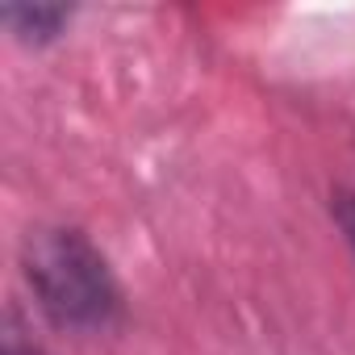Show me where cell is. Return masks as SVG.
Returning <instances> with one entry per match:
<instances>
[{
	"label": "cell",
	"instance_id": "6da1fadb",
	"mask_svg": "<svg viewBox=\"0 0 355 355\" xmlns=\"http://www.w3.org/2000/svg\"><path fill=\"white\" fill-rule=\"evenodd\" d=\"M21 272L42 305V313L71 334H101L121 318V288L109 259L92 247L84 230L42 226L30 230L21 247Z\"/></svg>",
	"mask_w": 355,
	"mask_h": 355
},
{
	"label": "cell",
	"instance_id": "7a4b0ae2",
	"mask_svg": "<svg viewBox=\"0 0 355 355\" xmlns=\"http://www.w3.org/2000/svg\"><path fill=\"white\" fill-rule=\"evenodd\" d=\"M67 17H71V9H63V5H5L0 9V21H5L21 42H34V46L59 38Z\"/></svg>",
	"mask_w": 355,
	"mask_h": 355
},
{
	"label": "cell",
	"instance_id": "3957f363",
	"mask_svg": "<svg viewBox=\"0 0 355 355\" xmlns=\"http://www.w3.org/2000/svg\"><path fill=\"white\" fill-rule=\"evenodd\" d=\"M0 355H42V347L34 338H26V326H21L17 309L5 313V351H0Z\"/></svg>",
	"mask_w": 355,
	"mask_h": 355
},
{
	"label": "cell",
	"instance_id": "277c9868",
	"mask_svg": "<svg viewBox=\"0 0 355 355\" xmlns=\"http://www.w3.org/2000/svg\"><path fill=\"white\" fill-rule=\"evenodd\" d=\"M330 214H334L338 230L347 234V243H351V251H355V193H351V189L334 193V205H330Z\"/></svg>",
	"mask_w": 355,
	"mask_h": 355
}]
</instances>
